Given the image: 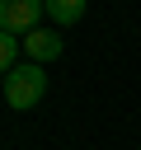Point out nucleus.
<instances>
[{"mask_svg": "<svg viewBox=\"0 0 141 150\" xmlns=\"http://www.w3.org/2000/svg\"><path fill=\"white\" fill-rule=\"evenodd\" d=\"M47 94V75H42V66L38 61H24V66H14L9 75H5V103L14 108V112H24V108H38V98Z\"/></svg>", "mask_w": 141, "mask_h": 150, "instance_id": "nucleus-1", "label": "nucleus"}, {"mask_svg": "<svg viewBox=\"0 0 141 150\" xmlns=\"http://www.w3.org/2000/svg\"><path fill=\"white\" fill-rule=\"evenodd\" d=\"M24 42V52H28V61H38V66H47V61H56L61 52H66V38L56 33V28H33L28 38H19Z\"/></svg>", "mask_w": 141, "mask_h": 150, "instance_id": "nucleus-3", "label": "nucleus"}, {"mask_svg": "<svg viewBox=\"0 0 141 150\" xmlns=\"http://www.w3.org/2000/svg\"><path fill=\"white\" fill-rule=\"evenodd\" d=\"M19 47H24V42H19L14 33H0V75H9V70L19 66Z\"/></svg>", "mask_w": 141, "mask_h": 150, "instance_id": "nucleus-5", "label": "nucleus"}, {"mask_svg": "<svg viewBox=\"0 0 141 150\" xmlns=\"http://www.w3.org/2000/svg\"><path fill=\"white\" fill-rule=\"evenodd\" d=\"M47 14V0H0V33L28 38L33 28H42L38 19Z\"/></svg>", "mask_w": 141, "mask_h": 150, "instance_id": "nucleus-2", "label": "nucleus"}, {"mask_svg": "<svg viewBox=\"0 0 141 150\" xmlns=\"http://www.w3.org/2000/svg\"><path fill=\"white\" fill-rule=\"evenodd\" d=\"M80 14H85V0H47V19L61 23V28L80 23Z\"/></svg>", "mask_w": 141, "mask_h": 150, "instance_id": "nucleus-4", "label": "nucleus"}]
</instances>
